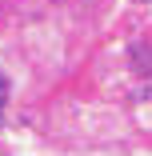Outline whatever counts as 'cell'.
Returning a JSON list of instances; mask_svg holds the SVG:
<instances>
[{"label":"cell","mask_w":152,"mask_h":156,"mask_svg":"<svg viewBox=\"0 0 152 156\" xmlns=\"http://www.w3.org/2000/svg\"><path fill=\"white\" fill-rule=\"evenodd\" d=\"M4 96H8V80H4V72H0V104H4Z\"/></svg>","instance_id":"7a4b0ae2"},{"label":"cell","mask_w":152,"mask_h":156,"mask_svg":"<svg viewBox=\"0 0 152 156\" xmlns=\"http://www.w3.org/2000/svg\"><path fill=\"white\" fill-rule=\"evenodd\" d=\"M136 4H148V0H136Z\"/></svg>","instance_id":"3957f363"},{"label":"cell","mask_w":152,"mask_h":156,"mask_svg":"<svg viewBox=\"0 0 152 156\" xmlns=\"http://www.w3.org/2000/svg\"><path fill=\"white\" fill-rule=\"evenodd\" d=\"M128 60H132V72H136V80H140V96H152V48H148L144 40H132Z\"/></svg>","instance_id":"6da1fadb"}]
</instances>
